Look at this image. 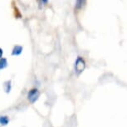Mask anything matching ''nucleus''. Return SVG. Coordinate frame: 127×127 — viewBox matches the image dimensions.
Listing matches in <instances>:
<instances>
[{"label":"nucleus","instance_id":"f257e3e1","mask_svg":"<svg viewBox=\"0 0 127 127\" xmlns=\"http://www.w3.org/2000/svg\"><path fill=\"white\" fill-rule=\"evenodd\" d=\"M86 68V62L82 57H78L75 62V71L76 74H81Z\"/></svg>","mask_w":127,"mask_h":127},{"label":"nucleus","instance_id":"6e6552de","mask_svg":"<svg viewBox=\"0 0 127 127\" xmlns=\"http://www.w3.org/2000/svg\"><path fill=\"white\" fill-rule=\"evenodd\" d=\"M3 51L2 48H0V58H2V57H3Z\"/></svg>","mask_w":127,"mask_h":127},{"label":"nucleus","instance_id":"1a4fd4ad","mask_svg":"<svg viewBox=\"0 0 127 127\" xmlns=\"http://www.w3.org/2000/svg\"><path fill=\"white\" fill-rule=\"evenodd\" d=\"M41 1H42V3L46 4V3H47V2H48V0H41Z\"/></svg>","mask_w":127,"mask_h":127},{"label":"nucleus","instance_id":"20e7f679","mask_svg":"<svg viewBox=\"0 0 127 127\" xmlns=\"http://www.w3.org/2000/svg\"><path fill=\"white\" fill-rule=\"evenodd\" d=\"M9 122V119L8 116H0V124L2 125V126H7V125L8 124Z\"/></svg>","mask_w":127,"mask_h":127},{"label":"nucleus","instance_id":"9d476101","mask_svg":"<svg viewBox=\"0 0 127 127\" xmlns=\"http://www.w3.org/2000/svg\"><path fill=\"white\" fill-rule=\"evenodd\" d=\"M85 1H86V0H85Z\"/></svg>","mask_w":127,"mask_h":127},{"label":"nucleus","instance_id":"423d86ee","mask_svg":"<svg viewBox=\"0 0 127 127\" xmlns=\"http://www.w3.org/2000/svg\"><path fill=\"white\" fill-rule=\"evenodd\" d=\"M85 0H76V9H77V10H79V9H81V8H82L83 4L85 3Z\"/></svg>","mask_w":127,"mask_h":127},{"label":"nucleus","instance_id":"f03ea898","mask_svg":"<svg viewBox=\"0 0 127 127\" xmlns=\"http://www.w3.org/2000/svg\"><path fill=\"white\" fill-rule=\"evenodd\" d=\"M39 92L37 89H32L31 90L29 93H28V100H30L31 103L36 102V100H37L38 97H39Z\"/></svg>","mask_w":127,"mask_h":127},{"label":"nucleus","instance_id":"0eeeda50","mask_svg":"<svg viewBox=\"0 0 127 127\" xmlns=\"http://www.w3.org/2000/svg\"><path fill=\"white\" fill-rule=\"evenodd\" d=\"M3 87H4V90L7 93L10 92V90H11V81H8L4 83L3 85Z\"/></svg>","mask_w":127,"mask_h":127},{"label":"nucleus","instance_id":"7ed1b4c3","mask_svg":"<svg viewBox=\"0 0 127 127\" xmlns=\"http://www.w3.org/2000/svg\"><path fill=\"white\" fill-rule=\"evenodd\" d=\"M23 52V47L19 46V45H16L15 47H13V51H12V55L13 56H18Z\"/></svg>","mask_w":127,"mask_h":127},{"label":"nucleus","instance_id":"39448f33","mask_svg":"<svg viewBox=\"0 0 127 127\" xmlns=\"http://www.w3.org/2000/svg\"><path fill=\"white\" fill-rule=\"evenodd\" d=\"M8 66V61L6 58H0V69H4Z\"/></svg>","mask_w":127,"mask_h":127}]
</instances>
